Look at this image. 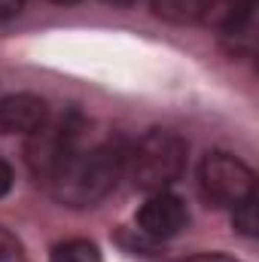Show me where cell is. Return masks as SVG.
Instances as JSON below:
<instances>
[{
  "mask_svg": "<svg viewBox=\"0 0 259 262\" xmlns=\"http://www.w3.org/2000/svg\"><path fill=\"white\" fill-rule=\"evenodd\" d=\"M49 119V104L34 92L0 98V134H31Z\"/></svg>",
  "mask_w": 259,
  "mask_h": 262,
  "instance_id": "obj_6",
  "label": "cell"
},
{
  "mask_svg": "<svg viewBox=\"0 0 259 262\" xmlns=\"http://www.w3.org/2000/svg\"><path fill=\"white\" fill-rule=\"evenodd\" d=\"M198 186L201 195L217 207H235L256 192V174L235 152L210 149L198 162Z\"/></svg>",
  "mask_w": 259,
  "mask_h": 262,
  "instance_id": "obj_4",
  "label": "cell"
},
{
  "mask_svg": "<svg viewBox=\"0 0 259 262\" xmlns=\"http://www.w3.org/2000/svg\"><path fill=\"white\" fill-rule=\"evenodd\" d=\"M49 262H101V250L89 238H70L64 244H55Z\"/></svg>",
  "mask_w": 259,
  "mask_h": 262,
  "instance_id": "obj_9",
  "label": "cell"
},
{
  "mask_svg": "<svg viewBox=\"0 0 259 262\" xmlns=\"http://www.w3.org/2000/svg\"><path fill=\"white\" fill-rule=\"evenodd\" d=\"M0 262H31L25 244L3 226H0Z\"/></svg>",
  "mask_w": 259,
  "mask_h": 262,
  "instance_id": "obj_11",
  "label": "cell"
},
{
  "mask_svg": "<svg viewBox=\"0 0 259 262\" xmlns=\"http://www.w3.org/2000/svg\"><path fill=\"white\" fill-rule=\"evenodd\" d=\"M107 3H119V6H128V3H134V0H107Z\"/></svg>",
  "mask_w": 259,
  "mask_h": 262,
  "instance_id": "obj_15",
  "label": "cell"
},
{
  "mask_svg": "<svg viewBox=\"0 0 259 262\" xmlns=\"http://www.w3.org/2000/svg\"><path fill=\"white\" fill-rule=\"evenodd\" d=\"M189 213H186V204L177 195H171L168 189L165 192H153V195L143 201V207L137 210V226L143 235L156 238V241H168L174 235H180V229L186 226Z\"/></svg>",
  "mask_w": 259,
  "mask_h": 262,
  "instance_id": "obj_5",
  "label": "cell"
},
{
  "mask_svg": "<svg viewBox=\"0 0 259 262\" xmlns=\"http://www.w3.org/2000/svg\"><path fill=\"white\" fill-rule=\"evenodd\" d=\"M82 125H85L82 116H79L76 110H67L61 116H55V119L49 116L40 128L28 134L25 159H28V168L34 171L37 180L49 183V180L58 174V168L76 152Z\"/></svg>",
  "mask_w": 259,
  "mask_h": 262,
  "instance_id": "obj_3",
  "label": "cell"
},
{
  "mask_svg": "<svg viewBox=\"0 0 259 262\" xmlns=\"http://www.w3.org/2000/svg\"><path fill=\"white\" fill-rule=\"evenodd\" d=\"M259 198L256 192L250 198H244L241 204H235L232 207V226H235V232L238 235H244V238H256L259 235Z\"/></svg>",
  "mask_w": 259,
  "mask_h": 262,
  "instance_id": "obj_10",
  "label": "cell"
},
{
  "mask_svg": "<svg viewBox=\"0 0 259 262\" xmlns=\"http://www.w3.org/2000/svg\"><path fill=\"white\" fill-rule=\"evenodd\" d=\"M153 12L165 21H174V25H192L201 21L213 6L217 0H149Z\"/></svg>",
  "mask_w": 259,
  "mask_h": 262,
  "instance_id": "obj_7",
  "label": "cell"
},
{
  "mask_svg": "<svg viewBox=\"0 0 259 262\" xmlns=\"http://www.w3.org/2000/svg\"><path fill=\"white\" fill-rule=\"evenodd\" d=\"M256 3L259 0H229L226 3V12H223V34L229 40H241V37H250V28H253V18H256Z\"/></svg>",
  "mask_w": 259,
  "mask_h": 262,
  "instance_id": "obj_8",
  "label": "cell"
},
{
  "mask_svg": "<svg viewBox=\"0 0 259 262\" xmlns=\"http://www.w3.org/2000/svg\"><path fill=\"white\" fill-rule=\"evenodd\" d=\"M189 143L168 128H149L125 156V174L140 192H165L186 168Z\"/></svg>",
  "mask_w": 259,
  "mask_h": 262,
  "instance_id": "obj_2",
  "label": "cell"
},
{
  "mask_svg": "<svg viewBox=\"0 0 259 262\" xmlns=\"http://www.w3.org/2000/svg\"><path fill=\"white\" fill-rule=\"evenodd\" d=\"M52 3H76V0H52Z\"/></svg>",
  "mask_w": 259,
  "mask_h": 262,
  "instance_id": "obj_16",
  "label": "cell"
},
{
  "mask_svg": "<svg viewBox=\"0 0 259 262\" xmlns=\"http://www.w3.org/2000/svg\"><path fill=\"white\" fill-rule=\"evenodd\" d=\"M12 183H15V174H12V168L0 159V198L9 195V189H12Z\"/></svg>",
  "mask_w": 259,
  "mask_h": 262,
  "instance_id": "obj_12",
  "label": "cell"
},
{
  "mask_svg": "<svg viewBox=\"0 0 259 262\" xmlns=\"http://www.w3.org/2000/svg\"><path fill=\"white\" fill-rule=\"evenodd\" d=\"M128 143L122 137H107L85 152H73L58 174L49 180V192L67 207H95L110 195L125 174Z\"/></svg>",
  "mask_w": 259,
  "mask_h": 262,
  "instance_id": "obj_1",
  "label": "cell"
},
{
  "mask_svg": "<svg viewBox=\"0 0 259 262\" xmlns=\"http://www.w3.org/2000/svg\"><path fill=\"white\" fill-rule=\"evenodd\" d=\"M183 262H235V259H229V256H223V253H198V256L183 259Z\"/></svg>",
  "mask_w": 259,
  "mask_h": 262,
  "instance_id": "obj_14",
  "label": "cell"
},
{
  "mask_svg": "<svg viewBox=\"0 0 259 262\" xmlns=\"http://www.w3.org/2000/svg\"><path fill=\"white\" fill-rule=\"evenodd\" d=\"M25 9V0H0V18H12Z\"/></svg>",
  "mask_w": 259,
  "mask_h": 262,
  "instance_id": "obj_13",
  "label": "cell"
}]
</instances>
